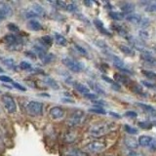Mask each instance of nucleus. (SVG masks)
<instances>
[{
  "label": "nucleus",
  "instance_id": "f257e3e1",
  "mask_svg": "<svg viewBox=\"0 0 156 156\" xmlns=\"http://www.w3.org/2000/svg\"><path fill=\"white\" fill-rule=\"evenodd\" d=\"M117 125L114 122H108V121H101L98 123L93 124L89 128V135L94 136V138H101L107 134L111 133L112 131L116 130Z\"/></svg>",
  "mask_w": 156,
  "mask_h": 156
},
{
  "label": "nucleus",
  "instance_id": "f03ea898",
  "mask_svg": "<svg viewBox=\"0 0 156 156\" xmlns=\"http://www.w3.org/2000/svg\"><path fill=\"white\" fill-rule=\"evenodd\" d=\"M84 120H85L84 111L77 109V110H74L70 114V116L68 117V119L66 121V123L69 127H78L84 122Z\"/></svg>",
  "mask_w": 156,
  "mask_h": 156
},
{
  "label": "nucleus",
  "instance_id": "7ed1b4c3",
  "mask_svg": "<svg viewBox=\"0 0 156 156\" xmlns=\"http://www.w3.org/2000/svg\"><path fill=\"white\" fill-rule=\"evenodd\" d=\"M44 105L38 101H29L27 105V111L32 116H40L43 113Z\"/></svg>",
  "mask_w": 156,
  "mask_h": 156
},
{
  "label": "nucleus",
  "instance_id": "20e7f679",
  "mask_svg": "<svg viewBox=\"0 0 156 156\" xmlns=\"http://www.w3.org/2000/svg\"><path fill=\"white\" fill-rule=\"evenodd\" d=\"M106 147V144L104 141L101 140H96V141H92V143L88 144L85 146L86 151L90 153H100L101 151H104Z\"/></svg>",
  "mask_w": 156,
  "mask_h": 156
},
{
  "label": "nucleus",
  "instance_id": "39448f33",
  "mask_svg": "<svg viewBox=\"0 0 156 156\" xmlns=\"http://www.w3.org/2000/svg\"><path fill=\"white\" fill-rule=\"evenodd\" d=\"M1 101L9 113H15L17 111V105L15 100L13 99V97L5 94L1 97Z\"/></svg>",
  "mask_w": 156,
  "mask_h": 156
},
{
  "label": "nucleus",
  "instance_id": "423d86ee",
  "mask_svg": "<svg viewBox=\"0 0 156 156\" xmlns=\"http://www.w3.org/2000/svg\"><path fill=\"white\" fill-rule=\"evenodd\" d=\"M62 63L65 65L68 69L73 72H80L82 70V66L80 62L73 60L71 58H65L62 60Z\"/></svg>",
  "mask_w": 156,
  "mask_h": 156
},
{
  "label": "nucleus",
  "instance_id": "0eeeda50",
  "mask_svg": "<svg viewBox=\"0 0 156 156\" xmlns=\"http://www.w3.org/2000/svg\"><path fill=\"white\" fill-rule=\"evenodd\" d=\"M127 38H128V41L130 42L131 45L134 48H136V50H140V51H143V52L145 51V45L140 39H138L136 37H132V36H127Z\"/></svg>",
  "mask_w": 156,
  "mask_h": 156
},
{
  "label": "nucleus",
  "instance_id": "6e6552de",
  "mask_svg": "<svg viewBox=\"0 0 156 156\" xmlns=\"http://www.w3.org/2000/svg\"><path fill=\"white\" fill-rule=\"evenodd\" d=\"M65 110L61 106H54L50 109V115L53 119H62L65 116Z\"/></svg>",
  "mask_w": 156,
  "mask_h": 156
},
{
  "label": "nucleus",
  "instance_id": "1a4fd4ad",
  "mask_svg": "<svg viewBox=\"0 0 156 156\" xmlns=\"http://www.w3.org/2000/svg\"><path fill=\"white\" fill-rule=\"evenodd\" d=\"M0 14L2 15L4 18L11 17L13 14V10L10 5H8L5 2H0Z\"/></svg>",
  "mask_w": 156,
  "mask_h": 156
},
{
  "label": "nucleus",
  "instance_id": "9d476101",
  "mask_svg": "<svg viewBox=\"0 0 156 156\" xmlns=\"http://www.w3.org/2000/svg\"><path fill=\"white\" fill-rule=\"evenodd\" d=\"M111 58H112V61H113V65L118 68V69H120L122 71H125L127 73H131V71L128 69V68L125 67V63L120 58L116 57V56H111Z\"/></svg>",
  "mask_w": 156,
  "mask_h": 156
},
{
  "label": "nucleus",
  "instance_id": "9b49d317",
  "mask_svg": "<svg viewBox=\"0 0 156 156\" xmlns=\"http://www.w3.org/2000/svg\"><path fill=\"white\" fill-rule=\"evenodd\" d=\"M124 144L129 149H133V150H136L139 146L138 140H136L135 138H132V136H125Z\"/></svg>",
  "mask_w": 156,
  "mask_h": 156
},
{
  "label": "nucleus",
  "instance_id": "f8f14e48",
  "mask_svg": "<svg viewBox=\"0 0 156 156\" xmlns=\"http://www.w3.org/2000/svg\"><path fill=\"white\" fill-rule=\"evenodd\" d=\"M27 27L32 31H39L42 29V24L36 20H30L27 23Z\"/></svg>",
  "mask_w": 156,
  "mask_h": 156
},
{
  "label": "nucleus",
  "instance_id": "ddd939ff",
  "mask_svg": "<svg viewBox=\"0 0 156 156\" xmlns=\"http://www.w3.org/2000/svg\"><path fill=\"white\" fill-rule=\"evenodd\" d=\"M65 156H89V155L83 150H80L78 148H72V149L67 150Z\"/></svg>",
  "mask_w": 156,
  "mask_h": 156
},
{
  "label": "nucleus",
  "instance_id": "4468645a",
  "mask_svg": "<svg viewBox=\"0 0 156 156\" xmlns=\"http://www.w3.org/2000/svg\"><path fill=\"white\" fill-rule=\"evenodd\" d=\"M76 138H77L76 134L74 133V132H72V131H68L65 135H63V140H65L66 143H67V144L74 143V141L76 140Z\"/></svg>",
  "mask_w": 156,
  "mask_h": 156
},
{
  "label": "nucleus",
  "instance_id": "2eb2a0df",
  "mask_svg": "<svg viewBox=\"0 0 156 156\" xmlns=\"http://www.w3.org/2000/svg\"><path fill=\"white\" fill-rule=\"evenodd\" d=\"M126 20L128 22H130L131 23L140 24L141 23V20H143V18H141L140 15H138V14H130L129 16L126 17Z\"/></svg>",
  "mask_w": 156,
  "mask_h": 156
},
{
  "label": "nucleus",
  "instance_id": "dca6fc26",
  "mask_svg": "<svg viewBox=\"0 0 156 156\" xmlns=\"http://www.w3.org/2000/svg\"><path fill=\"white\" fill-rule=\"evenodd\" d=\"M140 58L145 62L150 63V65H156V58H154L151 54L147 53H143L140 55Z\"/></svg>",
  "mask_w": 156,
  "mask_h": 156
},
{
  "label": "nucleus",
  "instance_id": "f3484780",
  "mask_svg": "<svg viewBox=\"0 0 156 156\" xmlns=\"http://www.w3.org/2000/svg\"><path fill=\"white\" fill-rule=\"evenodd\" d=\"M152 140L153 139L149 136H140L139 138L138 144H139V145H141V146H149Z\"/></svg>",
  "mask_w": 156,
  "mask_h": 156
},
{
  "label": "nucleus",
  "instance_id": "a211bd4d",
  "mask_svg": "<svg viewBox=\"0 0 156 156\" xmlns=\"http://www.w3.org/2000/svg\"><path fill=\"white\" fill-rule=\"evenodd\" d=\"M94 23H95V26H96V27L99 29V30L101 32V33H104V34H105V35H111L110 34V32H108L107 31V29L105 27V26H104V23H102V22L101 21H100V20H98V19H96V20H94Z\"/></svg>",
  "mask_w": 156,
  "mask_h": 156
},
{
  "label": "nucleus",
  "instance_id": "6ab92c4d",
  "mask_svg": "<svg viewBox=\"0 0 156 156\" xmlns=\"http://www.w3.org/2000/svg\"><path fill=\"white\" fill-rule=\"evenodd\" d=\"M74 88L75 89L80 93V94L84 95V96H87L88 94H90V90L89 88H88L87 86L81 84V83H75L74 84Z\"/></svg>",
  "mask_w": 156,
  "mask_h": 156
},
{
  "label": "nucleus",
  "instance_id": "aec40b11",
  "mask_svg": "<svg viewBox=\"0 0 156 156\" xmlns=\"http://www.w3.org/2000/svg\"><path fill=\"white\" fill-rule=\"evenodd\" d=\"M4 41L7 44H9V45H17L20 40L16 35H14V34H7V35L4 37Z\"/></svg>",
  "mask_w": 156,
  "mask_h": 156
},
{
  "label": "nucleus",
  "instance_id": "412c9836",
  "mask_svg": "<svg viewBox=\"0 0 156 156\" xmlns=\"http://www.w3.org/2000/svg\"><path fill=\"white\" fill-rule=\"evenodd\" d=\"M39 41L41 42L42 47L46 46L47 48H49L50 46H52V44H53V38L49 35H45V36H42L39 38Z\"/></svg>",
  "mask_w": 156,
  "mask_h": 156
},
{
  "label": "nucleus",
  "instance_id": "4be33fe9",
  "mask_svg": "<svg viewBox=\"0 0 156 156\" xmlns=\"http://www.w3.org/2000/svg\"><path fill=\"white\" fill-rule=\"evenodd\" d=\"M119 49H120V51L122 53H124L125 55H127V56H131V57L135 56V51L131 47H129V46L121 44V45L119 46Z\"/></svg>",
  "mask_w": 156,
  "mask_h": 156
},
{
  "label": "nucleus",
  "instance_id": "5701e85b",
  "mask_svg": "<svg viewBox=\"0 0 156 156\" xmlns=\"http://www.w3.org/2000/svg\"><path fill=\"white\" fill-rule=\"evenodd\" d=\"M31 11L35 13L37 16H43L44 14H45V11H44V8L41 6V5H39L38 3H34L32 5V9Z\"/></svg>",
  "mask_w": 156,
  "mask_h": 156
},
{
  "label": "nucleus",
  "instance_id": "b1692460",
  "mask_svg": "<svg viewBox=\"0 0 156 156\" xmlns=\"http://www.w3.org/2000/svg\"><path fill=\"white\" fill-rule=\"evenodd\" d=\"M44 82H45L49 87H51L52 89H54V90H58V88H60V86H58V83L54 79H52V78H50V77H46L45 79H44Z\"/></svg>",
  "mask_w": 156,
  "mask_h": 156
},
{
  "label": "nucleus",
  "instance_id": "393cba45",
  "mask_svg": "<svg viewBox=\"0 0 156 156\" xmlns=\"http://www.w3.org/2000/svg\"><path fill=\"white\" fill-rule=\"evenodd\" d=\"M114 79L116 81H118V82H121L122 84H125V85H128L130 83L129 78H127L125 75L119 74V73H116V74H114Z\"/></svg>",
  "mask_w": 156,
  "mask_h": 156
},
{
  "label": "nucleus",
  "instance_id": "a878e982",
  "mask_svg": "<svg viewBox=\"0 0 156 156\" xmlns=\"http://www.w3.org/2000/svg\"><path fill=\"white\" fill-rule=\"evenodd\" d=\"M55 39H56L57 43L60 44L62 46H66L67 44V40L66 39V37L60 33H55Z\"/></svg>",
  "mask_w": 156,
  "mask_h": 156
},
{
  "label": "nucleus",
  "instance_id": "bb28decb",
  "mask_svg": "<svg viewBox=\"0 0 156 156\" xmlns=\"http://www.w3.org/2000/svg\"><path fill=\"white\" fill-rule=\"evenodd\" d=\"M121 9H122V11H123L124 13L130 14L135 10V5L132 4V3H125L123 6L121 7Z\"/></svg>",
  "mask_w": 156,
  "mask_h": 156
},
{
  "label": "nucleus",
  "instance_id": "cd10ccee",
  "mask_svg": "<svg viewBox=\"0 0 156 156\" xmlns=\"http://www.w3.org/2000/svg\"><path fill=\"white\" fill-rule=\"evenodd\" d=\"M89 83V85L91 86V88L93 90H94L96 93H98V94H101V95H105V92L101 89V88L97 84V83H94V82H91V81H89L88 82Z\"/></svg>",
  "mask_w": 156,
  "mask_h": 156
},
{
  "label": "nucleus",
  "instance_id": "c85d7f7f",
  "mask_svg": "<svg viewBox=\"0 0 156 156\" xmlns=\"http://www.w3.org/2000/svg\"><path fill=\"white\" fill-rule=\"evenodd\" d=\"M41 58V61L43 63H49L51 62L54 58H55V56L53 55V54H44L41 57H39Z\"/></svg>",
  "mask_w": 156,
  "mask_h": 156
},
{
  "label": "nucleus",
  "instance_id": "c756f323",
  "mask_svg": "<svg viewBox=\"0 0 156 156\" xmlns=\"http://www.w3.org/2000/svg\"><path fill=\"white\" fill-rule=\"evenodd\" d=\"M136 105L140 106V108H143L144 110L149 112V113H155V109L153 108L152 106H150V105H144V104H140V102H138V104H136Z\"/></svg>",
  "mask_w": 156,
  "mask_h": 156
},
{
  "label": "nucleus",
  "instance_id": "7c9ffc66",
  "mask_svg": "<svg viewBox=\"0 0 156 156\" xmlns=\"http://www.w3.org/2000/svg\"><path fill=\"white\" fill-rule=\"evenodd\" d=\"M109 17H110L111 19L115 20V21H121V20H123V19H124L123 14L118 13V12H110V13H109Z\"/></svg>",
  "mask_w": 156,
  "mask_h": 156
},
{
  "label": "nucleus",
  "instance_id": "2f4dec72",
  "mask_svg": "<svg viewBox=\"0 0 156 156\" xmlns=\"http://www.w3.org/2000/svg\"><path fill=\"white\" fill-rule=\"evenodd\" d=\"M124 129L126 131V133H128L130 135H136L138 134V130L134 127H131L130 125H124Z\"/></svg>",
  "mask_w": 156,
  "mask_h": 156
},
{
  "label": "nucleus",
  "instance_id": "473e14b6",
  "mask_svg": "<svg viewBox=\"0 0 156 156\" xmlns=\"http://www.w3.org/2000/svg\"><path fill=\"white\" fill-rule=\"evenodd\" d=\"M91 112H95V113H98V114H105L106 111L102 108L101 106H97V107H92V108L89 109Z\"/></svg>",
  "mask_w": 156,
  "mask_h": 156
},
{
  "label": "nucleus",
  "instance_id": "72a5a7b5",
  "mask_svg": "<svg viewBox=\"0 0 156 156\" xmlns=\"http://www.w3.org/2000/svg\"><path fill=\"white\" fill-rule=\"evenodd\" d=\"M132 90H133L136 94H138V95H141V96H144V97H146L144 94L145 93L144 92V90H143V88H141L140 86H138V85H135L133 88H132Z\"/></svg>",
  "mask_w": 156,
  "mask_h": 156
},
{
  "label": "nucleus",
  "instance_id": "f704fd0d",
  "mask_svg": "<svg viewBox=\"0 0 156 156\" xmlns=\"http://www.w3.org/2000/svg\"><path fill=\"white\" fill-rule=\"evenodd\" d=\"M143 73L148 78V79L156 80V73H154L152 71H146V70H143Z\"/></svg>",
  "mask_w": 156,
  "mask_h": 156
},
{
  "label": "nucleus",
  "instance_id": "c9c22d12",
  "mask_svg": "<svg viewBox=\"0 0 156 156\" xmlns=\"http://www.w3.org/2000/svg\"><path fill=\"white\" fill-rule=\"evenodd\" d=\"M7 28L9 29L10 31H13V32H19L20 31V28L19 27H17L15 23H9L8 26H7Z\"/></svg>",
  "mask_w": 156,
  "mask_h": 156
},
{
  "label": "nucleus",
  "instance_id": "e433bc0d",
  "mask_svg": "<svg viewBox=\"0 0 156 156\" xmlns=\"http://www.w3.org/2000/svg\"><path fill=\"white\" fill-rule=\"evenodd\" d=\"M20 67L22 68V69H23V70H27V69H29V68L31 67V65L28 62H21V63H20Z\"/></svg>",
  "mask_w": 156,
  "mask_h": 156
},
{
  "label": "nucleus",
  "instance_id": "4c0bfd02",
  "mask_svg": "<svg viewBox=\"0 0 156 156\" xmlns=\"http://www.w3.org/2000/svg\"><path fill=\"white\" fill-rule=\"evenodd\" d=\"M145 11L146 12H154L156 11V1L155 2H152V3H150L147 7H146L145 9Z\"/></svg>",
  "mask_w": 156,
  "mask_h": 156
},
{
  "label": "nucleus",
  "instance_id": "58836bf2",
  "mask_svg": "<svg viewBox=\"0 0 156 156\" xmlns=\"http://www.w3.org/2000/svg\"><path fill=\"white\" fill-rule=\"evenodd\" d=\"M3 62H4V65L7 66L8 67H12L15 66V61L13 58H5Z\"/></svg>",
  "mask_w": 156,
  "mask_h": 156
},
{
  "label": "nucleus",
  "instance_id": "ea45409f",
  "mask_svg": "<svg viewBox=\"0 0 156 156\" xmlns=\"http://www.w3.org/2000/svg\"><path fill=\"white\" fill-rule=\"evenodd\" d=\"M125 154H126L127 156H139V155H140L139 153H136L135 150H133V149H129V148L125 149Z\"/></svg>",
  "mask_w": 156,
  "mask_h": 156
},
{
  "label": "nucleus",
  "instance_id": "a19ab883",
  "mask_svg": "<svg viewBox=\"0 0 156 156\" xmlns=\"http://www.w3.org/2000/svg\"><path fill=\"white\" fill-rule=\"evenodd\" d=\"M141 83H143V85H144L145 87H147V88H149V89H152V90L156 91V85L155 84H152V83L147 82V81H143Z\"/></svg>",
  "mask_w": 156,
  "mask_h": 156
},
{
  "label": "nucleus",
  "instance_id": "79ce46f5",
  "mask_svg": "<svg viewBox=\"0 0 156 156\" xmlns=\"http://www.w3.org/2000/svg\"><path fill=\"white\" fill-rule=\"evenodd\" d=\"M139 126L143 129H150L151 127H152V125L150 123H147V122H140Z\"/></svg>",
  "mask_w": 156,
  "mask_h": 156
},
{
  "label": "nucleus",
  "instance_id": "37998d69",
  "mask_svg": "<svg viewBox=\"0 0 156 156\" xmlns=\"http://www.w3.org/2000/svg\"><path fill=\"white\" fill-rule=\"evenodd\" d=\"M74 48H75L76 50H77L78 52H79V53H81L82 55H85V56L87 55V51H86L83 47H81V46H79V45H77V44H75V45H74Z\"/></svg>",
  "mask_w": 156,
  "mask_h": 156
},
{
  "label": "nucleus",
  "instance_id": "c03bdc74",
  "mask_svg": "<svg viewBox=\"0 0 156 156\" xmlns=\"http://www.w3.org/2000/svg\"><path fill=\"white\" fill-rule=\"evenodd\" d=\"M125 115L127 117H130V118H136V117L138 116L136 112H135V111H127L125 113Z\"/></svg>",
  "mask_w": 156,
  "mask_h": 156
},
{
  "label": "nucleus",
  "instance_id": "a18cd8bd",
  "mask_svg": "<svg viewBox=\"0 0 156 156\" xmlns=\"http://www.w3.org/2000/svg\"><path fill=\"white\" fill-rule=\"evenodd\" d=\"M66 9L67 10V11H69V12H74L76 10V6L74 4H67Z\"/></svg>",
  "mask_w": 156,
  "mask_h": 156
},
{
  "label": "nucleus",
  "instance_id": "49530a36",
  "mask_svg": "<svg viewBox=\"0 0 156 156\" xmlns=\"http://www.w3.org/2000/svg\"><path fill=\"white\" fill-rule=\"evenodd\" d=\"M13 87H14V88H16V89H18V90L26 91V88L23 87L21 84H19V83H17V82H13Z\"/></svg>",
  "mask_w": 156,
  "mask_h": 156
},
{
  "label": "nucleus",
  "instance_id": "de8ad7c7",
  "mask_svg": "<svg viewBox=\"0 0 156 156\" xmlns=\"http://www.w3.org/2000/svg\"><path fill=\"white\" fill-rule=\"evenodd\" d=\"M140 39H146L149 36V34L145 30H140Z\"/></svg>",
  "mask_w": 156,
  "mask_h": 156
},
{
  "label": "nucleus",
  "instance_id": "09e8293b",
  "mask_svg": "<svg viewBox=\"0 0 156 156\" xmlns=\"http://www.w3.org/2000/svg\"><path fill=\"white\" fill-rule=\"evenodd\" d=\"M0 80L2 82H12V79L7 75H1L0 76Z\"/></svg>",
  "mask_w": 156,
  "mask_h": 156
},
{
  "label": "nucleus",
  "instance_id": "8fccbe9b",
  "mask_svg": "<svg viewBox=\"0 0 156 156\" xmlns=\"http://www.w3.org/2000/svg\"><path fill=\"white\" fill-rule=\"evenodd\" d=\"M149 149L151 151H156V140H152L151 144H149Z\"/></svg>",
  "mask_w": 156,
  "mask_h": 156
},
{
  "label": "nucleus",
  "instance_id": "3c124183",
  "mask_svg": "<svg viewBox=\"0 0 156 156\" xmlns=\"http://www.w3.org/2000/svg\"><path fill=\"white\" fill-rule=\"evenodd\" d=\"M26 17L27 18H34V17H37V15L34 13V12H32L31 10H30V11H27L26 13Z\"/></svg>",
  "mask_w": 156,
  "mask_h": 156
},
{
  "label": "nucleus",
  "instance_id": "603ef678",
  "mask_svg": "<svg viewBox=\"0 0 156 156\" xmlns=\"http://www.w3.org/2000/svg\"><path fill=\"white\" fill-rule=\"evenodd\" d=\"M96 44H97V45L98 46H99L100 48H104V49H105V48H107V45H106V44L104 42V41H96Z\"/></svg>",
  "mask_w": 156,
  "mask_h": 156
},
{
  "label": "nucleus",
  "instance_id": "864d4df0",
  "mask_svg": "<svg viewBox=\"0 0 156 156\" xmlns=\"http://www.w3.org/2000/svg\"><path fill=\"white\" fill-rule=\"evenodd\" d=\"M101 78H102V79H104L105 81H106L107 83H110V84H113V80H112V79H110V78H108V77H107V76H105V75H102L101 76Z\"/></svg>",
  "mask_w": 156,
  "mask_h": 156
},
{
  "label": "nucleus",
  "instance_id": "5fc2aeb1",
  "mask_svg": "<svg viewBox=\"0 0 156 156\" xmlns=\"http://www.w3.org/2000/svg\"><path fill=\"white\" fill-rule=\"evenodd\" d=\"M112 89H114L116 91H119L121 89V87L119 86V84H117V83H113V84H112Z\"/></svg>",
  "mask_w": 156,
  "mask_h": 156
},
{
  "label": "nucleus",
  "instance_id": "6e6d98bb",
  "mask_svg": "<svg viewBox=\"0 0 156 156\" xmlns=\"http://www.w3.org/2000/svg\"><path fill=\"white\" fill-rule=\"evenodd\" d=\"M86 98H88V99H92V100H95V99H97V95H94V94H88L87 96H85Z\"/></svg>",
  "mask_w": 156,
  "mask_h": 156
},
{
  "label": "nucleus",
  "instance_id": "4d7b16f0",
  "mask_svg": "<svg viewBox=\"0 0 156 156\" xmlns=\"http://www.w3.org/2000/svg\"><path fill=\"white\" fill-rule=\"evenodd\" d=\"M93 102H94V104H97L98 105H105L102 101H93Z\"/></svg>",
  "mask_w": 156,
  "mask_h": 156
},
{
  "label": "nucleus",
  "instance_id": "13d9d810",
  "mask_svg": "<svg viewBox=\"0 0 156 156\" xmlns=\"http://www.w3.org/2000/svg\"><path fill=\"white\" fill-rule=\"evenodd\" d=\"M110 115L115 116L116 118H120V115H119V114H117V113H114V112H110Z\"/></svg>",
  "mask_w": 156,
  "mask_h": 156
},
{
  "label": "nucleus",
  "instance_id": "bf43d9fd",
  "mask_svg": "<svg viewBox=\"0 0 156 156\" xmlns=\"http://www.w3.org/2000/svg\"><path fill=\"white\" fill-rule=\"evenodd\" d=\"M62 101H65V102H73L71 100H68V99H62Z\"/></svg>",
  "mask_w": 156,
  "mask_h": 156
},
{
  "label": "nucleus",
  "instance_id": "052dcab7",
  "mask_svg": "<svg viewBox=\"0 0 156 156\" xmlns=\"http://www.w3.org/2000/svg\"><path fill=\"white\" fill-rule=\"evenodd\" d=\"M3 19H5V18H4V17L2 16L1 14H0V21H1V20H3Z\"/></svg>",
  "mask_w": 156,
  "mask_h": 156
},
{
  "label": "nucleus",
  "instance_id": "680f3d73",
  "mask_svg": "<svg viewBox=\"0 0 156 156\" xmlns=\"http://www.w3.org/2000/svg\"><path fill=\"white\" fill-rule=\"evenodd\" d=\"M2 71H3V70L1 69V68H0V72H2Z\"/></svg>",
  "mask_w": 156,
  "mask_h": 156
},
{
  "label": "nucleus",
  "instance_id": "e2e57ef3",
  "mask_svg": "<svg viewBox=\"0 0 156 156\" xmlns=\"http://www.w3.org/2000/svg\"><path fill=\"white\" fill-rule=\"evenodd\" d=\"M106 156H112V155H106Z\"/></svg>",
  "mask_w": 156,
  "mask_h": 156
},
{
  "label": "nucleus",
  "instance_id": "0e129e2a",
  "mask_svg": "<svg viewBox=\"0 0 156 156\" xmlns=\"http://www.w3.org/2000/svg\"><path fill=\"white\" fill-rule=\"evenodd\" d=\"M155 51H156V48H155Z\"/></svg>",
  "mask_w": 156,
  "mask_h": 156
}]
</instances>
